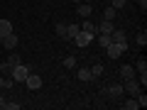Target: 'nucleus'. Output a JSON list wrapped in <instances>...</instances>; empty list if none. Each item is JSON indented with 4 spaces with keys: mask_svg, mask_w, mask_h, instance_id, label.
<instances>
[{
    "mask_svg": "<svg viewBox=\"0 0 147 110\" xmlns=\"http://www.w3.org/2000/svg\"><path fill=\"white\" fill-rule=\"evenodd\" d=\"M100 73H103V66H100V64H96V66H91V76H93V78H98Z\"/></svg>",
    "mask_w": 147,
    "mask_h": 110,
    "instance_id": "nucleus-23",
    "label": "nucleus"
},
{
    "mask_svg": "<svg viewBox=\"0 0 147 110\" xmlns=\"http://www.w3.org/2000/svg\"><path fill=\"white\" fill-rule=\"evenodd\" d=\"M25 83H27L30 91H39V88H42V78H39L37 73H32V71H30V76L25 78Z\"/></svg>",
    "mask_w": 147,
    "mask_h": 110,
    "instance_id": "nucleus-5",
    "label": "nucleus"
},
{
    "mask_svg": "<svg viewBox=\"0 0 147 110\" xmlns=\"http://www.w3.org/2000/svg\"><path fill=\"white\" fill-rule=\"evenodd\" d=\"M110 42H113V39H110V34H100V47H108Z\"/></svg>",
    "mask_w": 147,
    "mask_h": 110,
    "instance_id": "nucleus-27",
    "label": "nucleus"
},
{
    "mask_svg": "<svg viewBox=\"0 0 147 110\" xmlns=\"http://www.w3.org/2000/svg\"><path fill=\"white\" fill-rule=\"evenodd\" d=\"M115 7H113V5H108V7H105V10H103V20H110V22H113V20H115Z\"/></svg>",
    "mask_w": 147,
    "mask_h": 110,
    "instance_id": "nucleus-15",
    "label": "nucleus"
},
{
    "mask_svg": "<svg viewBox=\"0 0 147 110\" xmlns=\"http://www.w3.org/2000/svg\"><path fill=\"white\" fill-rule=\"evenodd\" d=\"M84 3H93V0H84Z\"/></svg>",
    "mask_w": 147,
    "mask_h": 110,
    "instance_id": "nucleus-33",
    "label": "nucleus"
},
{
    "mask_svg": "<svg viewBox=\"0 0 147 110\" xmlns=\"http://www.w3.org/2000/svg\"><path fill=\"white\" fill-rule=\"evenodd\" d=\"M120 78H135V66H130V64H123L120 66Z\"/></svg>",
    "mask_w": 147,
    "mask_h": 110,
    "instance_id": "nucleus-9",
    "label": "nucleus"
},
{
    "mask_svg": "<svg viewBox=\"0 0 147 110\" xmlns=\"http://www.w3.org/2000/svg\"><path fill=\"white\" fill-rule=\"evenodd\" d=\"M135 100H137V105H140V108H145V105H147V95L142 93V91H140V93L135 95Z\"/></svg>",
    "mask_w": 147,
    "mask_h": 110,
    "instance_id": "nucleus-22",
    "label": "nucleus"
},
{
    "mask_svg": "<svg viewBox=\"0 0 147 110\" xmlns=\"http://www.w3.org/2000/svg\"><path fill=\"white\" fill-rule=\"evenodd\" d=\"M79 27H81L84 32H88V34H93V37L98 34V27H96L93 22H88V17H86V20H84V25H79Z\"/></svg>",
    "mask_w": 147,
    "mask_h": 110,
    "instance_id": "nucleus-12",
    "label": "nucleus"
},
{
    "mask_svg": "<svg viewBox=\"0 0 147 110\" xmlns=\"http://www.w3.org/2000/svg\"><path fill=\"white\" fill-rule=\"evenodd\" d=\"M27 76H30V68H27V64H17V66H12V71H10V78L15 81V83H25Z\"/></svg>",
    "mask_w": 147,
    "mask_h": 110,
    "instance_id": "nucleus-1",
    "label": "nucleus"
},
{
    "mask_svg": "<svg viewBox=\"0 0 147 110\" xmlns=\"http://www.w3.org/2000/svg\"><path fill=\"white\" fill-rule=\"evenodd\" d=\"M110 39H113L115 44H120L123 49H127V37H125L123 30H113V32H110Z\"/></svg>",
    "mask_w": 147,
    "mask_h": 110,
    "instance_id": "nucleus-4",
    "label": "nucleus"
},
{
    "mask_svg": "<svg viewBox=\"0 0 147 110\" xmlns=\"http://www.w3.org/2000/svg\"><path fill=\"white\" fill-rule=\"evenodd\" d=\"M105 95L113 98V100L123 98V83H115V86H110V88H105Z\"/></svg>",
    "mask_w": 147,
    "mask_h": 110,
    "instance_id": "nucleus-6",
    "label": "nucleus"
},
{
    "mask_svg": "<svg viewBox=\"0 0 147 110\" xmlns=\"http://www.w3.org/2000/svg\"><path fill=\"white\" fill-rule=\"evenodd\" d=\"M135 73H147V61L145 59H137L135 61Z\"/></svg>",
    "mask_w": 147,
    "mask_h": 110,
    "instance_id": "nucleus-18",
    "label": "nucleus"
},
{
    "mask_svg": "<svg viewBox=\"0 0 147 110\" xmlns=\"http://www.w3.org/2000/svg\"><path fill=\"white\" fill-rule=\"evenodd\" d=\"M76 12H79V17H91V12H93V7L88 5V3H79V7H76Z\"/></svg>",
    "mask_w": 147,
    "mask_h": 110,
    "instance_id": "nucleus-10",
    "label": "nucleus"
},
{
    "mask_svg": "<svg viewBox=\"0 0 147 110\" xmlns=\"http://www.w3.org/2000/svg\"><path fill=\"white\" fill-rule=\"evenodd\" d=\"M71 3H84V0H71Z\"/></svg>",
    "mask_w": 147,
    "mask_h": 110,
    "instance_id": "nucleus-32",
    "label": "nucleus"
},
{
    "mask_svg": "<svg viewBox=\"0 0 147 110\" xmlns=\"http://www.w3.org/2000/svg\"><path fill=\"white\" fill-rule=\"evenodd\" d=\"M110 5L115 7V10H123V7L127 5V0H110Z\"/></svg>",
    "mask_w": 147,
    "mask_h": 110,
    "instance_id": "nucleus-24",
    "label": "nucleus"
},
{
    "mask_svg": "<svg viewBox=\"0 0 147 110\" xmlns=\"http://www.w3.org/2000/svg\"><path fill=\"white\" fill-rule=\"evenodd\" d=\"M135 44H137V47H147V32H145V30H142V32H137Z\"/></svg>",
    "mask_w": 147,
    "mask_h": 110,
    "instance_id": "nucleus-16",
    "label": "nucleus"
},
{
    "mask_svg": "<svg viewBox=\"0 0 147 110\" xmlns=\"http://www.w3.org/2000/svg\"><path fill=\"white\" fill-rule=\"evenodd\" d=\"M105 49H108V56H110V59H118V56H120L123 52H125V49H123L120 44H115V42H110V44H108Z\"/></svg>",
    "mask_w": 147,
    "mask_h": 110,
    "instance_id": "nucleus-8",
    "label": "nucleus"
},
{
    "mask_svg": "<svg viewBox=\"0 0 147 110\" xmlns=\"http://www.w3.org/2000/svg\"><path fill=\"white\" fill-rule=\"evenodd\" d=\"M71 42L76 44V47H81V49H84V47H88V44L93 42V34H88V32L79 30V32H76V34H74V39H71Z\"/></svg>",
    "mask_w": 147,
    "mask_h": 110,
    "instance_id": "nucleus-2",
    "label": "nucleus"
},
{
    "mask_svg": "<svg viewBox=\"0 0 147 110\" xmlns=\"http://www.w3.org/2000/svg\"><path fill=\"white\" fill-rule=\"evenodd\" d=\"M64 66H66V68H74V66H76V59H74V56H66V59H64Z\"/></svg>",
    "mask_w": 147,
    "mask_h": 110,
    "instance_id": "nucleus-25",
    "label": "nucleus"
},
{
    "mask_svg": "<svg viewBox=\"0 0 147 110\" xmlns=\"http://www.w3.org/2000/svg\"><path fill=\"white\" fill-rule=\"evenodd\" d=\"M123 88H125V91H127L130 95H137V93L142 91V86L137 83V78H125V83H123Z\"/></svg>",
    "mask_w": 147,
    "mask_h": 110,
    "instance_id": "nucleus-3",
    "label": "nucleus"
},
{
    "mask_svg": "<svg viewBox=\"0 0 147 110\" xmlns=\"http://www.w3.org/2000/svg\"><path fill=\"white\" fill-rule=\"evenodd\" d=\"M10 32H12V22H10V20H0V39L7 37Z\"/></svg>",
    "mask_w": 147,
    "mask_h": 110,
    "instance_id": "nucleus-11",
    "label": "nucleus"
},
{
    "mask_svg": "<svg viewBox=\"0 0 147 110\" xmlns=\"http://www.w3.org/2000/svg\"><path fill=\"white\" fill-rule=\"evenodd\" d=\"M10 71H12V66H10V64H0V73H3V76H7Z\"/></svg>",
    "mask_w": 147,
    "mask_h": 110,
    "instance_id": "nucleus-26",
    "label": "nucleus"
},
{
    "mask_svg": "<svg viewBox=\"0 0 147 110\" xmlns=\"http://www.w3.org/2000/svg\"><path fill=\"white\" fill-rule=\"evenodd\" d=\"M123 108H125V110H137L140 105H137L135 98H125V100H123Z\"/></svg>",
    "mask_w": 147,
    "mask_h": 110,
    "instance_id": "nucleus-17",
    "label": "nucleus"
},
{
    "mask_svg": "<svg viewBox=\"0 0 147 110\" xmlns=\"http://www.w3.org/2000/svg\"><path fill=\"white\" fill-rule=\"evenodd\" d=\"M79 30H81L79 25H66V39H74V34H76Z\"/></svg>",
    "mask_w": 147,
    "mask_h": 110,
    "instance_id": "nucleus-19",
    "label": "nucleus"
},
{
    "mask_svg": "<svg viewBox=\"0 0 147 110\" xmlns=\"http://www.w3.org/2000/svg\"><path fill=\"white\" fill-rule=\"evenodd\" d=\"M113 30H115V25H113L110 20H103V22H100V27H98V32H100V34H110Z\"/></svg>",
    "mask_w": 147,
    "mask_h": 110,
    "instance_id": "nucleus-13",
    "label": "nucleus"
},
{
    "mask_svg": "<svg viewBox=\"0 0 147 110\" xmlns=\"http://www.w3.org/2000/svg\"><path fill=\"white\" fill-rule=\"evenodd\" d=\"M5 88V76H3V73H0V91Z\"/></svg>",
    "mask_w": 147,
    "mask_h": 110,
    "instance_id": "nucleus-31",
    "label": "nucleus"
},
{
    "mask_svg": "<svg viewBox=\"0 0 147 110\" xmlns=\"http://www.w3.org/2000/svg\"><path fill=\"white\" fill-rule=\"evenodd\" d=\"M79 81H84V83H88V81H93V76H91V68H79Z\"/></svg>",
    "mask_w": 147,
    "mask_h": 110,
    "instance_id": "nucleus-14",
    "label": "nucleus"
},
{
    "mask_svg": "<svg viewBox=\"0 0 147 110\" xmlns=\"http://www.w3.org/2000/svg\"><path fill=\"white\" fill-rule=\"evenodd\" d=\"M54 32H57L59 37H64V39H66V25H64V22H57V27H54Z\"/></svg>",
    "mask_w": 147,
    "mask_h": 110,
    "instance_id": "nucleus-20",
    "label": "nucleus"
},
{
    "mask_svg": "<svg viewBox=\"0 0 147 110\" xmlns=\"http://www.w3.org/2000/svg\"><path fill=\"white\" fill-rule=\"evenodd\" d=\"M7 110H20V103H12V100H7Z\"/></svg>",
    "mask_w": 147,
    "mask_h": 110,
    "instance_id": "nucleus-28",
    "label": "nucleus"
},
{
    "mask_svg": "<svg viewBox=\"0 0 147 110\" xmlns=\"http://www.w3.org/2000/svg\"><path fill=\"white\" fill-rule=\"evenodd\" d=\"M5 108H7V100L3 98V95H0V110H5Z\"/></svg>",
    "mask_w": 147,
    "mask_h": 110,
    "instance_id": "nucleus-30",
    "label": "nucleus"
},
{
    "mask_svg": "<svg viewBox=\"0 0 147 110\" xmlns=\"http://www.w3.org/2000/svg\"><path fill=\"white\" fill-rule=\"evenodd\" d=\"M5 64H10V66H17V64H20V54H15V52H12L10 56H7V61H5Z\"/></svg>",
    "mask_w": 147,
    "mask_h": 110,
    "instance_id": "nucleus-21",
    "label": "nucleus"
},
{
    "mask_svg": "<svg viewBox=\"0 0 147 110\" xmlns=\"http://www.w3.org/2000/svg\"><path fill=\"white\" fill-rule=\"evenodd\" d=\"M0 42H3V47H5V49H15L17 47V34H15V32H10V34L3 37Z\"/></svg>",
    "mask_w": 147,
    "mask_h": 110,
    "instance_id": "nucleus-7",
    "label": "nucleus"
},
{
    "mask_svg": "<svg viewBox=\"0 0 147 110\" xmlns=\"http://www.w3.org/2000/svg\"><path fill=\"white\" fill-rule=\"evenodd\" d=\"M137 5H140L142 12H145V10H147V0H137Z\"/></svg>",
    "mask_w": 147,
    "mask_h": 110,
    "instance_id": "nucleus-29",
    "label": "nucleus"
}]
</instances>
